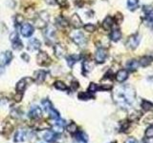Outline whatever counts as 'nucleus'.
<instances>
[{"mask_svg":"<svg viewBox=\"0 0 153 143\" xmlns=\"http://www.w3.org/2000/svg\"><path fill=\"white\" fill-rule=\"evenodd\" d=\"M143 143H147V142H146V140H144V141H143Z\"/></svg>","mask_w":153,"mask_h":143,"instance_id":"obj_49","label":"nucleus"},{"mask_svg":"<svg viewBox=\"0 0 153 143\" xmlns=\"http://www.w3.org/2000/svg\"><path fill=\"white\" fill-rule=\"evenodd\" d=\"M18 38V34L16 32H12V33H11V36H10V40L11 41H14L15 39H17Z\"/></svg>","mask_w":153,"mask_h":143,"instance_id":"obj_42","label":"nucleus"},{"mask_svg":"<svg viewBox=\"0 0 153 143\" xmlns=\"http://www.w3.org/2000/svg\"><path fill=\"white\" fill-rule=\"evenodd\" d=\"M152 61H153L152 56H144V57H142L141 60H140V64H141L143 67H146L149 64H151Z\"/></svg>","mask_w":153,"mask_h":143,"instance_id":"obj_25","label":"nucleus"},{"mask_svg":"<svg viewBox=\"0 0 153 143\" xmlns=\"http://www.w3.org/2000/svg\"><path fill=\"white\" fill-rule=\"evenodd\" d=\"M126 66H127V68L129 69V70L135 71L136 69L139 67V62L137 61V60H134V59L133 60H130V61L127 62Z\"/></svg>","mask_w":153,"mask_h":143,"instance_id":"obj_26","label":"nucleus"},{"mask_svg":"<svg viewBox=\"0 0 153 143\" xmlns=\"http://www.w3.org/2000/svg\"><path fill=\"white\" fill-rule=\"evenodd\" d=\"M142 108L146 112L150 111V110L153 109V104L150 103L149 101H143V103H142Z\"/></svg>","mask_w":153,"mask_h":143,"instance_id":"obj_34","label":"nucleus"},{"mask_svg":"<svg viewBox=\"0 0 153 143\" xmlns=\"http://www.w3.org/2000/svg\"><path fill=\"white\" fill-rule=\"evenodd\" d=\"M128 77V73L126 70H120L116 75V80L119 82H124Z\"/></svg>","mask_w":153,"mask_h":143,"instance_id":"obj_19","label":"nucleus"},{"mask_svg":"<svg viewBox=\"0 0 153 143\" xmlns=\"http://www.w3.org/2000/svg\"><path fill=\"white\" fill-rule=\"evenodd\" d=\"M80 58V56L79 55H69V56H67L66 57V61H67V64H68V66L69 67H73L74 66V64L78 61V60Z\"/></svg>","mask_w":153,"mask_h":143,"instance_id":"obj_23","label":"nucleus"},{"mask_svg":"<svg viewBox=\"0 0 153 143\" xmlns=\"http://www.w3.org/2000/svg\"><path fill=\"white\" fill-rule=\"evenodd\" d=\"M140 43V36L139 34H134V36H131L128 40L126 42V46L130 48V49H135L137 48V46Z\"/></svg>","mask_w":153,"mask_h":143,"instance_id":"obj_6","label":"nucleus"},{"mask_svg":"<svg viewBox=\"0 0 153 143\" xmlns=\"http://www.w3.org/2000/svg\"><path fill=\"white\" fill-rule=\"evenodd\" d=\"M42 103V106H43V109L46 113H48L51 109L53 108V105L52 103H51L50 100H48V99H43V100L41 101Z\"/></svg>","mask_w":153,"mask_h":143,"instance_id":"obj_27","label":"nucleus"},{"mask_svg":"<svg viewBox=\"0 0 153 143\" xmlns=\"http://www.w3.org/2000/svg\"><path fill=\"white\" fill-rule=\"evenodd\" d=\"M98 90H99V87H98L97 84H95V83H91L88 87V92L91 93V94L96 93Z\"/></svg>","mask_w":153,"mask_h":143,"instance_id":"obj_37","label":"nucleus"},{"mask_svg":"<svg viewBox=\"0 0 153 143\" xmlns=\"http://www.w3.org/2000/svg\"><path fill=\"white\" fill-rule=\"evenodd\" d=\"M78 87H79V83H78V82H75V83H74V82H73V83H72V86H71V89L72 90H76V89H78Z\"/></svg>","mask_w":153,"mask_h":143,"instance_id":"obj_45","label":"nucleus"},{"mask_svg":"<svg viewBox=\"0 0 153 143\" xmlns=\"http://www.w3.org/2000/svg\"><path fill=\"white\" fill-rule=\"evenodd\" d=\"M114 100L122 108H128L135 101L136 93L131 86H121L114 92Z\"/></svg>","mask_w":153,"mask_h":143,"instance_id":"obj_1","label":"nucleus"},{"mask_svg":"<svg viewBox=\"0 0 153 143\" xmlns=\"http://www.w3.org/2000/svg\"><path fill=\"white\" fill-rule=\"evenodd\" d=\"M58 136V135L57 133H55L53 131H48L44 134L43 138H44L45 141H47L49 143H54V142L57 141Z\"/></svg>","mask_w":153,"mask_h":143,"instance_id":"obj_12","label":"nucleus"},{"mask_svg":"<svg viewBox=\"0 0 153 143\" xmlns=\"http://www.w3.org/2000/svg\"><path fill=\"white\" fill-rule=\"evenodd\" d=\"M71 25L73 26L75 29H79L82 26V21L79 18V16L78 15H74L71 18Z\"/></svg>","mask_w":153,"mask_h":143,"instance_id":"obj_16","label":"nucleus"},{"mask_svg":"<svg viewBox=\"0 0 153 143\" xmlns=\"http://www.w3.org/2000/svg\"><path fill=\"white\" fill-rule=\"evenodd\" d=\"M29 116L34 119H38L42 116V110L38 106H33L29 112Z\"/></svg>","mask_w":153,"mask_h":143,"instance_id":"obj_7","label":"nucleus"},{"mask_svg":"<svg viewBox=\"0 0 153 143\" xmlns=\"http://www.w3.org/2000/svg\"><path fill=\"white\" fill-rule=\"evenodd\" d=\"M40 45H41V43L39 40L36 39V38H32L28 43V49L32 52H35V51L39 50Z\"/></svg>","mask_w":153,"mask_h":143,"instance_id":"obj_15","label":"nucleus"},{"mask_svg":"<svg viewBox=\"0 0 153 143\" xmlns=\"http://www.w3.org/2000/svg\"><path fill=\"white\" fill-rule=\"evenodd\" d=\"M54 85H55V87H56V89H58L59 91H65V90H67L66 84L63 83L62 81H56Z\"/></svg>","mask_w":153,"mask_h":143,"instance_id":"obj_32","label":"nucleus"},{"mask_svg":"<svg viewBox=\"0 0 153 143\" xmlns=\"http://www.w3.org/2000/svg\"><path fill=\"white\" fill-rule=\"evenodd\" d=\"M139 0H127V7L130 11L136 10V8L138 7Z\"/></svg>","mask_w":153,"mask_h":143,"instance_id":"obj_28","label":"nucleus"},{"mask_svg":"<svg viewBox=\"0 0 153 143\" xmlns=\"http://www.w3.org/2000/svg\"><path fill=\"white\" fill-rule=\"evenodd\" d=\"M107 57V51L103 48H99L96 52L95 54V58L97 63H103L104 60Z\"/></svg>","mask_w":153,"mask_h":143,"instance_id":"obj_4","label":"nucleus"},{"mask_svg":"<svg viewBox=\"0 0 153 143\" xmlns=\"http://www.w3.org/2000/svg\"><path fill=\"white\" fill-rule=\"evenodd\" d=\"M121 37H122V33H121V31L119 29L113 30L111 34H110V38H111V40L115 41V42H117V41L120 40Z\"/></svg>","mask_w":153,"mask_h":143,"instance_id":"obj_21","label":"nucleus"},{"mask_svg":"<svg viewBox=\"0 0 153 143\" xmlns=\"http://www.w3.org/2000/svg\"><path fill=\"white\" fill-rule=\"evenodd\" d=\"M64 126H65V121L62 119H59L53 125V127H52L53 132L57 133V134H61L63 132V128H64Z\"/></svg>","mask_w":153,"mask_h":143,"instance_id":"obj_14","label":"nucleus"},{"mask_svg":"<svg viewBox=\"0 0 153 143\" xmlns=\"http://www.w3.org/2000/svg\"><path fill=\"white\" fill-rule=\"evenodd\" d=\"M70 36H71L72 40H73L79 47H85L87 40L82 33H80L79 31H74L71 33Z\"/></svg>","mask_w":153,"mask_h":143,"instance_id":"obj_2","label":"nucleus"},{"mask_svg":"<svg viewBox=\"0 0 153 143\" xmlns=\"http://www.w3.org/2000/svg\"><path fill=\"white\" fill-rule=\"evenodd\" d=\"M21 33L25 37L31 36L34 33V27L29 23H25L22 25V28H21Z\"/></svg>","mask_w":153,"mask_h":143,"instance_id":"obj_9","label":"nucleus"},{"mask_svg":"<svg viewBox=\"0 0 153 143\" xmlns=\"http://www.w3.org/2000/svg\"><path fill=\"white\" fill-rule=\"evenodd\" d=\"M22 58L25 59V61H29V59H30V57H29V56L26 54H22Z\"/></svg>","mask_w":153,"mask_h":143,"instance_id":"obj_48","label":"nucleus"},{"mask_svg":"<svg viewBox=\"0 0 153 143\" xmlns=\"http://www.w3.org/2000/svg\"><path fill=\"white\" fill-rule=\"evenodd\" d=\"M58 23L59 24V26H61V27L65 28L68 26V21L64 18V17H58V18L57 19Z\"/></svg>","mask_w":153,"mask_h":143,"instance_id":"obj_36","label":"nucleus"},{"mask_svg":"<svg viewBox=\"0 0 153 143\" xmlns=\"http://www.w3.org/2000/svg\"><path fill=\"white\" fill-rule=\"evenodd\" d=\"M113 23H114V21L112 19V17H110V16H107L106 18L103 20V27L104 30H106V31H109L110 29H111V27L113 26Z\"/></svg>","mask_w":153,"mask_h":143,"instance_id":"obj_22","label":"nucleus"},{"mask_svg":"<svg viewBox=\"0 0 153 143\" xmlns=\"http://www.w3.org/2000/svg\"><path fill=\"white\" fill-rule=\"evenodd\" d=\"M12 47L14 48L15 50H21L23 48V45H22V42L20 41L19 38H17V39H15L14 41H12Z\"/></svg>","mask_w":153,"mask_h":143,"instance_id":"obj_30","label":"nucleus"},{"mask_svg":"<svg viewBox=\"0 0 153 143\" xmlns=\"http://www.w3.org/2000/svg\"><path fill=\"white\" fill-rule=\"evenodd\" d=\"M24 21V17L20 15H16L15 16V23L16 24H22Z\"/></svg>","mask_w":153,"mask_h":143,"instance_id":"obj_40","label":"nucleus"},{"mask_svg":"<svg viewBox=\"0 0 153 143\" xmlns=\"http://www.w3.org/2000/svg\"><path fill=\"white\" fill-rule=\"evenodd\" d=\"M12 59V54L10 51H7L6 53H2L0 54V63L2 65H8Z\"/></svg>","mask_w":153,"mask_h":143,"instance_id":"obj_10","label":"nucleus"},{"mask_svg":"<svg viewBox=\"0 0 153 143\" xmlns=\"http://www.w3.org/2000/svg\"><path fill=\"white\" fill-rule=\"evenodd\" d=\"M27 78H24V79H21L20 81H18V83L16 84V91H17L18 93H23L24 90L26 89L27 87Z\"/></svg>","mask_w":153,"mask_h":143,"instance_id":"obj_24","label":"nucleus"},{"mask_svg":"<svg viewBox=\"0 0 153 143\" xmlns=\"http://www.w3.org/2000/svg\"><path fill=\"white\" fill-rule=\"evenodd\" d=\"M26 136H27L26 131H25L24 129H19L15 133L14 140L15 142H22L26 139Z\"/></svg>","mask_w":153,"mask_h":143,"instance_id":"obj_13","label":"nucleus"},{"mask_svg":"<svg viewBox=\"0 0 153 143\" xmlns=\"http://www.w3.org/2000/svg\"><path fill=\"white\" fill-rule=\"evenodd\" d=\"M140 116H141V113L136 111V112L132 113V114L130 115L129 119H130L131 121H137V120L140 118Z\"/></svg>","mask_w":153,"mask_h":143,"instance_id":"obj_35","label":"nucleus"},{"mask_svg":"<svg viewBox=\"0 0 153 143\" xmlns=\"http://www.w3.org/2000/svg\"><path fill=\"white\" fill-rule=\"evenodd\" d=\"M54 53L57 57L61 58L66 54V49L62 44H57L54 47Z\"/></svg>","mask_w":153,"mask_h":143,"instance_id":"obj_11","label":"nucleus"},{"mask_svg":"<svg viewBox=\"0 0 153 143\" xmlns=\"http://www.w3.org/2000/svg\"><path fill=\"white\" fill-rule=\"evenodd\" d=\"M49 21V15L46 12H41V14L38 15V18L36 19V27L37 28H44L46 25H47V22Z\"/></svg>","mask_w":153,"mask_h":143,"instance_id":"obj_3","label":"nucleus"},{"mask_svg":"<svg viewBox=\"0 0 153 143\" xmlns=\"http://www.w3.org/2000/svg\"><path fill=\"white\" fill-rule=\"evenodd\" d=\"M79 98L82 99V100H88V99L93 98V95L91 93H80L79 94Z\"/></svg>","mask_w":153,"mask_h":143,"instance_id":"obj_33","label":"nucleus"},{"mask_svg":"<svg viewBox=\"0 0 153 143\" xmlns=\"http://www.w3.org/2000/svg\"><path fill=\"white\" fill-rule=\"evenodd\" d=\"M48 114L50 115V118H52V119H55V120H57L59 118V113L55 109V108L53 107L52 109H51L49 112H48Z\"/></svg>","mask_w":153,"mask_h":143,"instance_id":"obj_29","label":"nucleus"},{"mask_svg":"<svg viewBox=\"0 0 153 143\" xmlns=\"http://www.w3.org/2000/svg\"><path fill=\"white\" fill-rule=\"evenodd\" d=\"M46 72L45 71H37L35 73V81L38 84H41L46 78Z\"/></svg>","mask_w":153,"mask_h":143,"instance_id":"obj_17","label":"nucleus"},{"mask_svg":"<svg viewBox=\"0 0 153 143\" xmlns=\"http://www.w3.org/2000/svg\"><path fill=\"white\" fill-rule=\"evenodd\" d=\"M57 3L58 4L60 7H68V2L67 0H57Z\"/></svg>","mask_w":153,"mask_h":143,"instance_id":"obj_41","label":"nucleus"},{"mask_svg":"<svg viewBox=\"0 0 153 143\" xmlns=\"http://www.w3.org/2000/svg\"><path fill=\"white\" fill-rule=\"evenodd\" d=\"M37 63L41 65V66H46L50 63V57L49 55L45 53V52H39V54H37Z\"/></svg>","mask_w":153,"mask_h":143,"instance_id":"obj_5","label":"nucleus"},{"mask_svg":"<svg viewBox=\"0 0 153 143\" xmlns=\"http://www.w3.org/2000/svg\"><path fill=\"white\" fill-rule=\"evenodd\" d=\"M4 73H5V67H4L3 65L1 64V65H0V76L3 75Z\"/></svg>","mask_w":153,"mask_h":143,"instance_id":"obj_47","label":"nucleus"},{"mask_svg":"<svg viewBox=\"0 0 153 143\" xmlns=\"http://www.w3.org/2000/svg\"><path fill=\"white\" fill-rule=\"evenodd\" d=\"M146 138H152L153 137V126H150L146 129Z\"/></svg>","mask_w":153,"mask_h":143,"instance_id":"obj_39","label":"nucleus"},{"mask_svg":"<svg viewBox=\"0 0 153 143\" xmlns=\"http://www.w3.org/2000/svg\"><path fill=\"white\" fill-rule=\"evenodd\" d=\"M125 143H138V141L133 137H129V138H127V139H126Z\"/></svg>","mask_w":153,"mask_h":143,"instance_id":"obj_44","label":"nucleus"},{"mask_svg":"<svg viewBox=\"0 0 153 143\" xmlns=\"http://www.w3.org/2000/svg\"><path fill=\"white\" fill-rule=\"evenodd\" d=\"M66 130L71 134H75L76 131H78V127H76V124L74 122H71L70 124H68L66 126Z\"/></svg>","mask_w":153,"mask_h":143,"instance_id":"obj_31","label":"nucleus"},{"mask_svg":"<svg viewBox=\"0 0 153 143\" xmlns=\"http://www.w3.org/2000/svg\"><path fill=\"white\" fill-rule=\"evenodd\" d=\"M90 68H91L90 65H89V63H88L87 61H85V62L83 63V71H84V72H89V71L91 70Z\"/></svg>","mask_w":153,"mask_h":143,"instance_id":"obj_43","label":"nucleus"},{"mask_svg":"<svg viewBox=\"0 0 153 143\" xmlns=\"http://www.w3.org/2000/svg\"><path fill=\"white\" fill-rule=\"evenodd\" d=\"M21 97H22V93H18L17 95H15V99L16 101H20Z\"/></svg>","mask_w":153,"mask_h":143,"instance_id":"obj_46","label":"nucleus"},{"mask_svg":"<svg viewBox=\"0 0 153 143\" xmlns=\"http://www.w3.org/2000/svg\"><path fill=\"white\" fill-rule=\"evenodd\" d=\"M144 12L146 14V21L148 25L153 26V8L146 6L144 8Z\"/></svg>","mask_w":153,"mask_h":143,"instance_id":"obj_8","label":"nucleus"},{"mask_svg":"<svg viewBox=\"0 0 153 143\" xmlns=\"http://www.w3.org/2000/svg\"><path fill=\"white\" fill-rule=\"evenodd\" d=\"M45 37L49 39L51 42H53L55 39V36H56V31H55L54 27H48L47 29L45 30Z\"/></svg>","mask_w":153,"mask_h":143,"instance_id":"obj_18","label":"nucleus"},{"mask_svg":"<svg viewBox=\"0 0 153 143\" xmlns=\"http://www.w3.org/2000/svg\"><path fill=\"white\" fill-rule=\"evenodd\" d=\"M75 138L79 142H85L86 143V141L88 140L87 136L83 132H82V131H76L75 133Z\"/></svg>","mask_w":153,"mask_h":143,"instance_id":"obj_20","label":"nucleus"},{"mask_svg":"<svg viewBox=\"0 0 153 143\" xmlns=\"http://www.w3.org/2000/svg\"><path fill=\"white\" fill-rule=\"evenodd\" d=\"M84 30L87 32H90V33H93L96 30V26L93 25V24H86L84 26Z\"/></svg>","mask_w":153,"mask_h":143,"instance_id":"obj_38","label":"nucleus"}]
</instances>
